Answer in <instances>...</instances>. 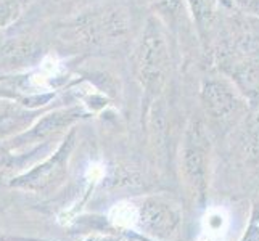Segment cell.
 <instances>
[{
    "mask_svg": "<svg viewBox=\"0 0 259 241\" xmlns=\"http://www.w3.org/2000/svg\"><path fill=\"white\" fill-rule=\"evenodd\" d=\"M181 216L174 206L151 200L137 208V224L145 233L155 236H169L179 225Z\"/></svg>",
    "mask_w": 259,
    "mask_h": 241,
    "instance_id": "6da1fadb",
    "label": "cell"
},
{
    "mask_svg": "<svg viewBox=\"0 0 259 241\" xmlns=\"http://www.w3.org/2000/svg\"><path fill=\"white\" fill-rule=\"evenodd\" d=\"M111 220L118 225H129L131 220L137 222V208L119 204L111 211Z\"/></svg>",
    "mask_w": 259,
    "mask_h": 241,
    "instance_id": "7a4b0ae2",
    "label": "cell"
},
{
    "mask_svg": "<svg viewBox=\"0 0 259 241\" xmlns=\"http://www.w3.org/2000/svg\"><path fill=\"white\" fill-rule=\"evenodd\" d=\"M242 241H259V203L253 206L251 219H249L246 233L243 235Z\"/></svg>",
    "mask_w": 259,
    "mask_h": 241,
    "instance_id": "3957f363",
    "label": "cell"
}]
</instances>
